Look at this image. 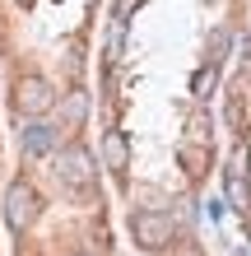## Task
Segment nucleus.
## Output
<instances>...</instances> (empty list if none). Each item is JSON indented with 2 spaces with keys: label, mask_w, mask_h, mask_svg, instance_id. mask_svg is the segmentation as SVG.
<instances>
[{
  "label": "nucleus",
  "mask_w": 251,
  "mask_h": 256,
  "mask_svg": "<svg viewBox=\"0 0 251 256\" xmlns=\"http://www.w3.org/2000/svg\"><path fill=\"white\" fill-rule=\"evenodd\" d=\"M56 177H61V186L70 191V196H93V186H98V163H93V154H88L84 144H65L61 154H56Z\"/></svg>",
  "instance_id": "obj_1"
},
{
  "label": "nucleus",
  "mask_w": 251,
  "mask_h": 256,
  "mask_svg": "<svg viewBox=\"0 0 251 256\" xmlns=\"http://www.w3.org/2000/svg\"><path fill=\"white\" fill-rule=\"evenodd\" d=\"M42 219V196H37V186L33 182H9V191H5V224L14 233H28L33 224Z\"/></svg>",
  "instance_id": "obj_2"
},
{
  "label": "nucleus",
  "mask_w": 251,
  "mask_h": 256,
  "mask_svg": "<svg viewBox=\"0 0 251 256\" xmlns=\"http://www.w3.org/2000/svg\"><path fill=\"white\" fill-rule=\"evenodd\" d=\"M56 108V88H51V80L47 74H23L19 84H14V112L19 116H47Z\"/></svg>",
  "instance_id": "obj_3"
},
{
  "label": "nucleus",
  "mask_w": 251,
  "mask_h": 256,
  "mask_svg": "<svg viewBox=\"0 0 251 256\" xmlns=\"http://www.w3.org/2000/svg\"><path fill=\"white\" fill-rule=\"evenodd\" d=\"M177 224L168 214H158V210H140V214H130V238L144 247V252H163L172 242Z\"/></svg>",
  "instance_id": "obj_4"
},
{
  "label": "nucleus",
  "mask_w": 251,
  "mask_h": 256,
  "mask_svg": "<svg viewBox=\"0 0 251 256\" xmlns=\"http://www.w3.org/2000/svg\"><path fill=\"white\" fill-rule=\"evenodd\" d=\"M224 196H228V205L238 210V214L251 210V168H247V154L228 158V168H224Z\"/></svg>",
  "instance_id": "obj_5"
},
{
  "label": "nucleus",
  "mask_w": 251,
  "mask_h": 256,
  "mask_svg": "<svg viewBox=\"0 0 251 256\" xmlns=\"http://www.w3.org/2000/svg\"><path fill=\"white\" fill-rule=\"evenodd\" d=\"M56 144H61V126H51L47 116H33L23 126V154L47 158V154H56Z\"/></svg>",
  "instance_id": "obj_6"
},
{
  "label": "nucleus",
  "mask_w": 251,
  "mask_h": 256,
  "mask_svg": "<svg viewBox=\"0 0 251 256\" xmlns=\"http://www.w3.org/2000/svg\"><path fill=\"white\" fill-rule=\"evenodd\" d=\"M102 168H107L112 177H126V168H130V144H126L121 130H107V135H102Z\"/></svg>",
  "instance_id": "obj_7"
},
{
  "label": "nucleus",
  "mask_w": 251,
  "mask_h": 256,
  "mask_svg": "<svg viewBox=\"0 0 251 256\" xmlns=\"http://www.w3.org/2000/svg\"><path fill=\"white\" fill-rule=\"evenodd\" d=\"M177 158H182V168H186V177H191V182H200L214 154H210V144H200V140H182V149H177Z\"/></svg>",
  "instance_id": "obj_8"
},
{
  "label": "nucleus",
  "mask_w": 251,
  "mask_h": 256,
  "mask_svg": "<svg viewBox=\"0 0 251 256\" xmlns=\"http://www.w3.org/2000/svg\"><path fill=\"white\" fill-rule=\"evenodd\" d=\"M84 116H88V94L84 88H70L65 102H61V130H79Z\"/></svg>",
  "instance_id": "obj_9"
},
{
  "label": "nucleus",
  "mask_w": 251,
  "mask_h": 256,
  "mask_svg": "<svg viewBox=\"0 0 251 256\" xmlns=\"http://www.w3.org/2000/svg\"><path fill=\"white\" fill-rule=\"evenodd\" d=\"M228 42H233V38H228V28H214V33H210V42H205V66H214V70L224 66Z\"/></svg>",
  "instance_id": "obj_10"
},
{
  "label": "nucleus",
  "mask_w": 251,
  "mask_h": 256,
  "mask_svg": "<svg viewBox=\"0 0 251 256\" xmlns=\"http://www.w3.org/2000/svg\"><path fill=\"white\" fill-rule=\"evenodd\" d=\"M214 84H219V70L214 66H200L196 74H191V94H196V98H210Z\"/></svg>",
  "instance_id": "obj_11"
}]
</instances>
